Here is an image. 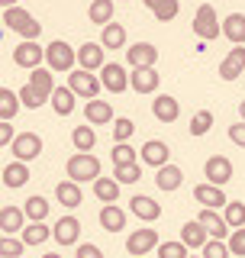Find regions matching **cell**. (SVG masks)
I'll return each instance as SVG.
<instances>
[{
    "label": "cell",
    "instance_id": "cell-19",
    "mask_svg": "<svg viewBox=\"0 0 245 258\" xmlns=\"http://www.w3.org/2000/svg\"><path fill=\"white\" fill-rule=\"evenodd\" d=\"M129 210H133V216H139L142 223L161 220V204L155 197H145V194H136V197L129 200Z\"/></svg>",
    "mask_w": 245,
    "mask_h": 258
},
{
    "label": "cell",
    "instance_id": "cell-55",
    "mask_svg": "<svg viewBox=\"0 0 245 258\" xmlns=\"http://www.w3.org/2000/svg\"><path fill=\"white\" fill-rule=\"evenodd\" d=\"M187 258H197V255H187ZM200 258H203V255H200Z\"/></svg>",
    "mask_w": 245,
    "mask_h": 258
},
{
    "label": "cell",
    "instance_id": "cell-14",
    "mask_svg": "<svg viewBox=\"0 0 245 258\" xmlns=\"http://www.w3.org/2000/svg\"><path fill=\"white\" fill-rule=\"evenodd\" d=\"M78 64L87 71H100L103 64H107V48L103 42H84L78 48Z\"/></svg>",
    "mask_w": 245,
    "mask_h": 258
},
{
    "label": "cell",
    "instance_id": "cell-30",
    "mask_svg": "<svg viewBox=\"0 0 245 258\" xmlns=\"http://www.w3.org/2000/svg\"><path fill=\"white\" fill-rule=\"evenodd\" d=\"M113 10H116V0H91L87 20H91L94 26H107V23H113Z\"/></svg>",
    "mask_w": 245,
    "mask_h": 258
},
{
    "label": "cell",
    "instance_id": "cell-38",
    "mask_svg": "<svg viewBox=\"0 0 245 258\" xmlns=\"http://www.w3.org/2000/svg\"><path fill=\"white\" fill-rule=\"evenodd\" d=\"M48 236H52L48 226L45 223H32V220L23 226V232H20V239L26 242V245H42V242H48Z\"/></svg>",
    "mask_w": 245,
    "mask_h": 258
},
{
    "label": "cell",
    "instance_id": "cell-42",
    "mask_svg": "<svg viewBox=\"0 0 245 258\" xmlns=\"http://www.w3.org/2000/svg\"><path fill=\"white\" fill-rule=\"evenodd\" d=\"M113 177H116L119 184H136L139 177H142V168H139V161H129V165H113Z\"/></svg>",
    "mask_w": 245,
    "mask_h": 258
},
{
    "label": "cell",
    "instance_id": "cell-9",
    "mask_svg": "<svg viewBox=\"0 0 245 258\" xmlns=\"http://www.w3.org/2000/svg\"><path fill=\"white\" fill-rule=\"evenodd\" d=\"M232 171H235V168H232V161L226 158V155H210L207 165H203V174H207V181H210V184H219V187L232 181Z\"/></svg>",
    "mask_w": 245,
    "mask_h": 258
},
{
    "label": "cell",
    "instance_id": "cell-57",
    "mask_svg": "<svg viewBox=\"0 0 245 258\" xmlns=\"http://www.w3.org/2000/svg\"><path fill=\"white\" fill-rule=\"evenodd\" d=\"M139 258H145V255H139Z\"/></svg>",
    "mask_w": 245,
    "mask_h": 258
},
{
    "label": "cell",
    "instance_id": "cell-13",
    "mask_svg": "<svg viewBox=\"0 0 245 258\" xmlns=\"http://www.w3.org/2000/svg\"><path fill=\"white\" fill-rule=\"evenodd\" d=\"M52 239L58 242V245H75V242L81 239V220L78 216H62V220H55L52 226Z\"/></svg>",
    "mask_w": 245,
    "mask_h": 258
},
{
    "label": "cell",
    "instance_id": "cell-36",
    "mask_svg": "<svg viewBox=\"0 0 245 258\" xmlns=\"http://www.w3.org/2000/svg\"><path fill=\"white\" fill-rule=\"evenodd\" d=\"M20 110H23L20 91H10V87H0V119H13Z\"/></svg>",
    "mask_w": 245,
    "mask_h": 258
},
{
    "label": "cell",
    "instance_id": "cell-46",
    "mask_svg": "<svg viewBox=\"0 0 245 258\" xmlns=\"http://www.w3.org/2000/svg\"><path fill=\"white\" fill-rule=\"evenodd\" d=\"M20 100H23V107H26V110H39L42 103H48V100H45V97L39 94L32 84H23V91H20Z\"/></svg>",
    "mask_w": 245,
    "mask_h": 258
},
{
    "label": "cell",
    "instance_id": "cell-47",
    "mask_svg": "<svg viewBox=\"0 0 245 258\" xmlns=\"http://www.w3.org/2000/svg\"><path fill=\"white\" fill-rule=\"evenodd\" d=\"M203 252V258H229L232 252H229V245H226V239H210L207 245L200 248Z\"/></svg>",
    "mask_w": 245,
    "mask_h": 258
},
{
    "label": "cell",
    "instance_id": "cell-1",
    "mask_svg": "<svg viewBox=\"0 0 245 258\" xmlns=\"http://www.w3.org/2000/svg\"><path fill=\"white\" fill-rule=\"evenodd\" d=\"M4 26L13 29V32H20L23 39H39V32H42L39 20L29 10H23L20 4H16V7H4Z\"/></svg>",
    "mask_w": 245,
    "mask_h": 258
},
{
    "label": "cell",
    "instance_id": "cell-44",
    "mask_svg": "<svg viewBox=\"0 0 245 258\" xmlns=\"http://www.w3.org/2000/svg\"><path fill=\"white\" fill-rule=\"evenodd\" d=\"M110 158H113V165H129V161H139V152L129 142H116L113 152H110Z\"/></svg>",
    "mask_w": 245,
    "mask_h": 258
},
{
    "label": "cell",
    "instance_id": "cell-3",
    "mask_svg": "<svg viewBox=\"0 0 245 258\" xmlns=\"http://www.w3.org/2000/svg\"><path fill=\"white\" fill-rule=\"evenodd\" d=\"M65 171H68V177H71V181H78V184H84V181L94 184L97 177H100V161H97L91 152H78V155L68 158Z\"/></svg>",
    "mask_w": 245,
    "mask_h": 258
},
{
    "label": "cell",
    "instance_id": "cell-40",
    "mask_svg": "<svg viewBox=\"0 0 245 258\" xmlns=\"http://www.w3.org/2000/svg\"><path fill=\"white\" fill-rule=\"evenodd\" d=\"M155 255H158V258H187V255H191V248H187L184 239L177 236L174 242H161V245L155 248Z\"/></svg>",
    "mask_w": 245,
    "mask_h": 258
},
{
    "label": "cell",
    "instance_id": "cell-49",
    "mask_svg": "<svg viewBox=\"0 0 245 258\" xmlns=\"http://www.w3.org/2000/svg\"><path fill=\"white\" fill-rule=\"evenodd\" d=\"M16 129H13V123L10 119H0V149H10V145L16 142Z\"/></svg>",
    "mask_w": 245,
    "mask_h": 258
},
{
    "label": "cell",
    "instance_id": "cell-43",
    "mask_svg": "<svg viewBox=\"0 0 245 258\" xmlns=\"http://www.w3.org/2000/svg\"><path fill=\"white\" fill-rule=\"evenodd\" d=\"M26 242L23 239H13V236H0V258H20L26 252Z\"/></svg>",
    "mask_w": 245,
    "mask_h": 258
},
{
    "label": "cell",
    "instance_id": "cell-50",
    "mask_svg": "<svg viewBox=\"0 0 245 258\" xmlns=\"http://www.w3.org/2000/svg\"><path fill=\"white\" fill-rule=\"evenodd\" d=\"M75 258H103L100 245H91V242H81V245L75 248Z\"/></svg>",
    "mask_w": 245,
    "mask_h": 258
},
{
    "label": "cell",
    "instance_id": "cell-53",
    "mask_svg": "<svg viewBox=\"0 0 245 258\" xmlns=\"http://www.w3.org/2000/svg\"><path fill=\"white\" fill-rule=\"evenodd\" d=\"M239 116H242V119H245V100H242V103H239Z\"/></svg>",
    "mask_w": 245,
    "mask_h": 258
},
{
    "label": "cell",
    "instance_id": "cell-27",
    "mask_svg": "<svg viewBox=\"0 0 245 258\" xmlns=\"http://www.w3.org/2000/svg\"><path fill=\"white\" fill-rule=\"evenodd\" d=\"M100 42H103V48L107 52H116V48H122L126 45V26L122 23H107V26H100Z\"/></svg>",
    "mask_w": 245,
    "mask_h": 258
},
{
    "label": "cell",
    "instance_id": "cell-20",
    "mask_svg": "<svg viewBox=\"0 0 245 258\" xmlns=\"http://www.w3.org/2000/svg\"><path fill=\"white\" fill-rule=\"evenodd\" d=\"M245 71V45H232L229 55L219 61V78L223 81H235Z\"/></svg>",
    "mask_w": 245,
    "mask_h": 258
},
{
    "label": "cell",
    "instance_id": "cell-12",
    "mask_svg": "<svg viewBox=\"0 0 245 258\" xmlns=\"http://www.w3.org/2000/svg\"><path fill=\"white\" fill-rule=\"evenodd\" d=\"M197 220L203 223V229L210 232V239H226V236H229V223H226L223 210L200 207V216H197Z\"/></svg>",
    "mask_w": 245,
    "mask_h": 258
},
{
    "label": "cell",
    "instance_id": "cell-24",
    "mask_svg": "<svg viewBox=\"0 0 245 258\" xmlns=\"http://www.w3.org/2000/svg\"><path fill=\"white\" fill-rule=\"evenodd\" d=\"M23 226H26V210H23V207H10V204H7L4 210H0V229H4V236L23 232Z\"/></svg>",
    "mask_w": 245,
    "mask_h": 258
},
{
    "label": "cell",
    "instance_id": "cell-41",
    "mask_svg": "<svg viewBox=\"0 0 245 258\" xmlns=\"http://www.w3.org/2000/svg\"><path fill=\"white\" fill-rule=\"evenodd\" d=\"M223 216H226V223H229V229H239V226H245V204L242 200H229V204L223 207Z\"/></svg>",
    "mask_w": 245,
    "mask_h": 258
},
{
    "label": "cell",
    "instance_id": "cell-17",
    "mask_svg": "<svg viewBox=\"0 0 245 258\" xmlns=\"http://www.w3.org/2000/svg\"><path fill=\"white\" fill-rule=\"evenodd\" d=\"M139 158H142L149 168H161V165L171 161V149H168V142H161V139H149L142 149H139Z\"/></svg>",
    "mask_w": 245,
    "mask_h": 258
},
{
    "label": "cell",
    "instance_id": "cell-28",
    "mask_svg": "<svg viewBox=\"0 0 245 258\" xmlns=\"http://www.w3.org/2000/svg\"><path fill=\"white\" fill-rule=\"evenodd\" d=\"M75 91H71L68 84L65 87H55L52 91V97H48V103H52V110L58 113V116H71V113H75Z\"/></svg>",
    "mask_w": 245,
    "mask_h": 258
},
{
    "label": "cell",
    "instance_id": "cell-34",
    "mask_svg": "<svg viewBox=\"0 0 245 258\" xmlns=\"http://www.w3.org/2000/svg\"><path fill=\"white\" fill-rule=\"evenodd\" d=\"M29 84H32V87H36V91H39V94H42L45 100H48V97H52V91H55V78H52V68H45V64H39V68H32V71H29Z\"/></svg>",
    "mask_w": 245,
    "mask_h": 258
},
{
    "label": "cell",
    "instance_id": "cell-45",
    "mask_svg": "<svg viewBox=\"0 0 245 258\" xmlns=\"http://www.w3.org/2000/svg\"><path fill=\"white\" fill-rule=\"evenodd\" d=\"M133 133H136V123L129 116H116V119H113V139H116V142H129Z\"/></svg>",
    "mask_w": 245,
    "mask_h": 258
},
{
    "label": "cell",
    "instance_id": "cell-32",
    "mask_svg": "<svg viewBox=\"0 0 245 258\" xmlns=\"http://www.w3.org/2000/svg\"><path fill=\"white\" fill-rule=\"evenodd\" d=\"M4 184L7 187H23V184H29V161H10V165H4Z\"/></svg>",
    "mask_w": 245,
    "mask_h": 258
},
{
    "label": "cell",
    "instance_id": "cell-11",
    "mask_svg": "<svg viewBox=\"0 0 245 258\" xmlns=\"http://www.w3.org/2000/svg\"><path fill=\"white\" fill-rule=\"evenodd\" d=\"M100 81H103V87H107L110 94H122L126 87H133V84H129L133 78H129L126 68H122V64H116V61H107V64L100 68Z\"/></svg>",
    "mask_w": 245,
    "mask_h": 258
},
{
    "label": "cell",
    "instance_id": "cell-23",
    "mask_svg": "<svg viewBox=\"0 0 245 258\" xmlns=\"http://www.w3.org/2000/svg\"><path fill=\"white\" fill-rule=\"evenodd\" d=\"M55 200H58L62 207H68V210H75V207H81L84 204V190H81V184L78 181H58L55 184Z\"/></svg>",
    "mask_w": 245,
    "mask_h": 258
},
{
    "label": "cell",
    "instance_id": "cell-31",
    "mask_svg": "<svg viewBox=\"0 0 245 258\" xmlns=\"http://www.w3.org/2000/svg\"><path fill=\"white\" fill-rule=\"evenodd\" d=\"M119 187H122V184L116 181V177H97V181H94V197L97 200H100V204H116V200H119Z\"/></svg>",
    "mask_w": 245,
    "mask_h": 258
},
{
    "label": "cell",
    "instance_id": "cell-2",
    "mask_svg": "<svg viewBox=\"0 0 245 258\" xmlns=\"http://www.w3.org/2000/svg\"><path fill=\"white\" fill-rule=\"evenodd\" d=\"M194 32H197L200 42H213V39L223 36V23L213 10V4H200L197 13H194Z\"/></svg>",
    "mask_w": 245,
    "mask_h": 258
},
{
    "label": "cell",
    "instance_id": "cell-26",
    "mask_svg": "<svg viewBox=\"0 0 245 258\" xmlns=\"http://www.w3.org/2000/svg\"><path fill=\"white\" fill-rule=\"evenodd\" d=\"M181 239H184L187 248H203V245L210 242V232L203 229L200 220H187V223L181 226Z\"/></svg>",
    "mask_w": 245,
    "mask_h": 258
},
{
    "label": "cell",
    "instance_id": "cell-15",
    "mask_svg": "<svg viewBox=\"0 0 245 258\" xmlns=\"http://www.w3.org/2000/svg\"><path fill=\"white\" fill-rule=\"evenodd\" d=\"M129 84H133L136 94H158V84H161V75L155 68H129Z\"/></svg>",
    "mask_w": 245,
    "mask_h": 258
},
{
    "label": "cell",
    "instance_id": "cell-25",
    "mask_svg": "<svg viewBox=\"0 0 245 258\" xmlns=\"http://www.w3.org/2000/svg\"><path fill=\"white\" fill-rule=\"evenodd\" d=\"M100 226L107 232H122L126 229V210L116 204H103L100 207Z\"/></svg>",
    "mask_w": 245,
    "mask_h": 258
},
{
    "label": "cell",
    "instance_id": "cell-10",
    "mask_svg": "<svg viewBox=\"0 0 245 258\" xmlns=\"http://www.w3.org/2000/svg\"><path fill=\"white\" fill-rule=\"evenodd\" d=\"M158 61V48L152 42H133L126 48V64L129 68H155Z\"/></svg>",
    "mask_w": 245,
    "mask_h": 258
},
{
    "label": "cell",
    "instance_id": "cell-33",
    "mask_svg": "<svg viewBox=\"0 0 245 258\" xmlns=\"http://www.w3.org/2000/svg\"><path fill=\"white\" fill-rule=\"evenodd\" d=\"M223 36L232 45H245V13H229L223 20Z\"/></svg>",
    "mask_w": 245,
    "mask_h": 258
},
{
    "label": "cell",
    "instance_id": "cell-5",
    "mask_svg": "<svg viewBox=\"0 0 245 258\" xmlns=\"http://www.w3.org/2000/svg\"><path fill=\"white\" fill-rule=\"evenodd\" d=\"M68 87L78 97H84V100H94V97H100L103 81L97 78V71H87V68H81V64H78L75 71H68Z\"/></svg>",
    "mask_w": 245,
    "mask_h": 258
},
{
    "label": "cell",
    "instance_id": "cell-51",
    "mask_svg": "<svg viewBox=\"0 0 245 258\" xmlns=\"http://www.w3.org/2000/svg\"><path fill=\"white\" fill-rule=\"evenodd\" d=\"M229 139L239 145V149H245V119H239V123L229 126Z\"/></svg>",
    "mask_w": 245,
    "mask_h": 258
},
{
    "label": "cell",
    "instance_id": "cell-21",
    "mask_svg": "<svg viewBox=\"0 0 245 258\" xmlns=\"http://www.w3.org/2000/svg\"><path fill=\"white\" fill-rule=\"evenodd\" d=\"M84 119L91 126H107V123H113V103H107V100H100V97H94V100H87L84 103Z\"/></svg>",
    "mask_w": 245,
    "mask_h": 258
},
{
    "label": "cell",
    "instance_id": "cell-54",
    "mask_svg": "<svg viewBox=\"0 0 245 258\" xmlns=\"http://www.w3.org/2000/svg\"><path fill=\"white\" fill-rule=\"evenodd\" d=\"M0 4H4V7H16V0H0Z\"/></svg>",
    "mask_w": 245,
    "mask_h": 258
},
{
    "label": "cell",
    "instance_id": "cell-35",
    "mask_svg": "<svg viewBox=\"0 0 245 258\" xmlns=\"http://www.w3.org/2000/svg\"><path fill=\"white\" fill-rule=\"evenodd\" d=\"M71 145H75L78 152H91L94 145H97V129L91 123H81L71 129Z\"/></svg>",
    "mask_w": 245,
    "mask_h": 258
},
{
    "label": "cell",
    "instance_id": "cell-56",
    "mask_svg": "<svg viewBox=\"0 0 245 258\" xmlns=\"http://www.w3.org/2000/svg\"><path fill=\"white\" fill-rule=\"evenodd\" d=\"M122 4H129V0H122Z\"/></svg>",
    "mask_w": 245,
    "mask_h": 258
},
{
    "label": "cell",
    "instance_id": "cell-8",
    "mask_svg": "<svg viewBox=\"0 0 245 258\" xmlns=\"http://www.w3.org/2000/svg\"><path fill=\"white\" fill-rule=\"evenodd\" d=\"M10 155L20 158V161H36L39 155H42V136L20 133V136H16V142L10 145Z\"/></svg>",
    "mask_w": 245,
    "mask_h": 258
},
{
    "label": "cell",
    "instance_id": "cell-39",
    "mask_svg": "<svg viewBox=\"0 0 245 258\" xmlns=\"http://www.w3.org/2000/svg\"><path fill=\"white\" fill-rule=\"evenodd\" d=\"M213 123H216V116L210 110H197L191 116V136H197V139H200V136H207L210 129H213Z\"/></svg>",
    "mask_w": 245,
    "mask_h": 258
},
{
    "label": "cell",
    "instance_id": "cell-4",
    "mask_svg": "<svg viewBox=\"0 0 245 258\" xmlns=\"http://www.w3.org/2000/svg\"><path fill=\"white\" fill-rule=\"evenodd\" d=\"M75 61H78V52L65 42V39H52V42L45 45V64L52 71H58V75L75 71Z\"/></svg>",
    "mask_w": 245,
    "mask_h": 258
},
{
    "label": "cell",
    "instance_id": "cell-52",
    "mask_svg": "<svg viewBox=\"0 0 245 258\" xmlns=\"http://www.w3.org/2000/svg\"><path fill=\"white\" fill-rule=\"evenodd\" d=\"M39 258H62L58 252H45V255H39Z\"/></svg>",
    "mask_w": 245,
    "mask_h": 258
},
{
    "label": "cell",
    "instance_id": "cell-7",
    "mask_svg": "<svg viewBox=\"0 0 245 258\" xmlns=\"http://www.w3.org/2000/svg\"><path fill=\"white\" fill-rule=\"evenodd\" d=\"M158 245H161V242H158V232H155V229H145V226L126 236V252L133 255V258H139V255H152Z\"/></svg>",
    "mask_w": 245,
    "mask_h": 258
},
{
    "label": "cell",
    "instance_id": "cell-6",
    "mask_svg": "<svg viewBox=\"0 0 245 258\" xmlns=\"http://www.w3.org/2000/svg\"><path fill=\"white\" fill-rule=\"evenodd\" d=\"M13 61L20 64V68L32 71V68H39V64H45V48L39 45L36 39H23V42L13 48Z\"/></svg>",
    "mask_w": 245,
    "mask_h": 258
},
{
    "label": "cell",
    "instance_id": "cell-37",
    "mask_svg": "<svg viewBox=\"0 0 245 258\" xmlns=\"http://www.w3.org/2000/svg\"><path fill=\"white\" fill-rule=\"evenodd\" d=\"M23 210H26V220H32V223H45V220H48V200H45V197H39V194L26 197Z\"/></svg>",
    "mask_w": 245,
    "mask_h": 258
},
{
    "label": "cell",
    "instance_id": "cell-29",
    "mask_svg": "<svg viewBox=\"0 0 245 258\" xmlns=\"http://www.w3.org/2000/svg\"><path fill=\"white\" fill-rule=\"evenodd\" d=\"M142 4L152 10V16L158 23H171L177 13H181V0H142Z\"/></svg>",
    "mask_w": 245,
    "mask_h": 258
},
{
    "label": "cell",
    "instance_id": "cell-16",
    "mask_svg": "<svg viewBox=\"0 0 245 258\" xmlns=\"http://www.w3.org/2000/svg\"><path fill=\"white\" fill-rule=\"evenodd\" d=\"M152 116L158 119V123H174V119L181 116V103H177V97H171V94H155V100H152Z\"/></svg>",
    "mask_w": 245,
    "mask_h": 258
},
{
    "label": "cell",
    "instance_id": "cell-18",
    "mask_svg": "<svg viewBox=\"0 0 245 258\" xmlns=\"http://www.w3.org/2000/svg\"><path fill=\"white\" fill-rule=\"evenodd\" d=\"M194 200H197L200 207H213V210H223L226 204H229L223 187H219V184H210V181H203V184L194 187Z\"/></svg>",
    "mask_w": 245,
    "mask_h": 258
},
{
    "label": "cell",
    "instance_id": "cell-22",
    "mask_svg": "<svg viewBox=\"0 0 245 258\" xmlns=\"http://www.w3.org/2000/svg\"><path fill=\"white\" fill-rule=\"evenodd\" d=\"M184 184V171L177 165H161V168H155V187L158 190H165V194H171V190H177Z\"/></svg>",
    "mask_w": 245,
    "mask_h": 258
},
{
    "label": "cell",
    "instance_id": "cell-48",
    "mask_svg": "<svg viewBox=\"0 0 245 258\" xmlns=\"http://www.w3.org/2000/svg\"><path fill=\"white\" fill-rule=\"evenodd\" d=\"M229 252L235 258H245V226H239V229L229 232Z\"/></svg>",
    "mask_w": 245,
    "mask_h": 258
}]
</instances>
